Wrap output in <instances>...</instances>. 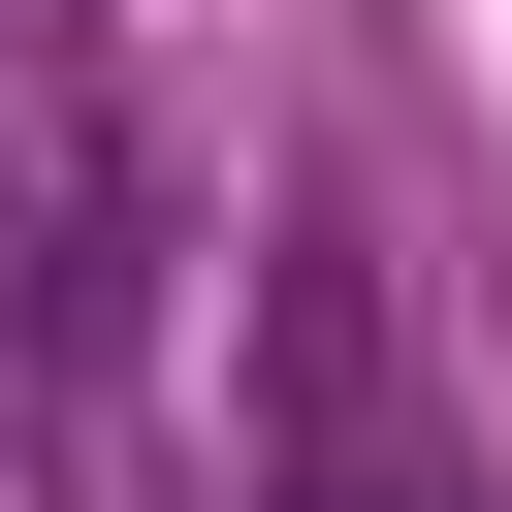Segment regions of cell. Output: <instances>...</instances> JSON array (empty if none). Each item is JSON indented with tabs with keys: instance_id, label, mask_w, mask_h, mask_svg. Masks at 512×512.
Masks as SVG:
<instances>
[{
	"instance_id": "6da1fadb",
	"label": "cell",
	"mask_w": 512,
	"mask_h": 512,
	"mask_svg": "<svg viewBox=\"0 0 512 512\" xmlns=\"http://www.w3.org/2000/svg\"><path fill=\"white\" fill-rule=\"evenodd\" d=\"M288 512H448V448H416V416H384V448H320V480H288Z\"/></svg>"
}]
</instances>
